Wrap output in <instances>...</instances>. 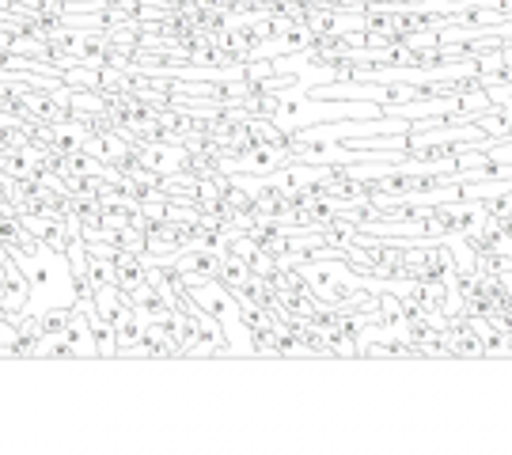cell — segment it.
<instances>
[{"instance_id":"cell-2","label":"cell","mask_w":512,"mask_h":455,"mask_svg":"<svg viewBox=\"0 0 512 455\" xmlns=\"http://www.w3.org/2000/svg\"><path fill=\"white\" fill-rule=\"evenodd\" d=\"M76 315V304H54V308L38 311V327H42V342L57 338L61 330L69 327V319Z\"/></svg>"},{"instance_id":"cell-4","label":"cell","mask_w":512,"mask_h":455,"mask_svg":"<svg viewBox=\"0 0 512 455\" xmlns=\"http://www.w3.org/2000/svg\"><path fill=\"white\" fill-rule=\"evenodd\" d=\"M4 258H8V247H4V243H0V270H4Z\"/></svg>"},{"instance_id":"cell-1","label":"cell","mask_w":512,"mask_h":455,"mask_svg":"<svg viewBox=\"0 0 512 455\" xmlns=\"http://www.w3.org/2000/svg\"><path fill=\"white\" fill-rule=\"evenodd\" d=\"M0 304H4V315L8 319H23L31 304H35V292H31V277L19 266V258L8 251L4 258V270H0Z\"/></svg>"},{"instance_id":"cell-3","label":"cell","mask_w":512,"mask_h":455,"mask_svg":"<svg viewBox=\"0 0 512 455\" xmlns=\"http://www.w3.org/2000/svg\"><path fill=\"white\" fill-rule=\"evenodd\" d=\"M16 338H19V323L4 315V319H0V357H8V353H12Z\"/></svg>"},{"instance_id":"cell-5","label":"cell","mask_w":512,"mask_h":455,"mask_svg":"<svg viewBox=\"0 0 512 455\" xmlns=\"http://www.w3.org/2000/svg\"><path fill=\"white\" fill-rule=\"evenodd\" d=\"M0 319H4V304H0Z\"/></svg>"}]
</instances>
